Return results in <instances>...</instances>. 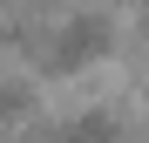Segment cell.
Masks as SVG:
<instances>
[{
  "instance_id": "1",
  "label": "cell",
  "mask_w": 149,
  "mask_h": 143,
  "mask_svg": "<svg viewBox=\"0 0 149 143\" xmlns=\"http://www.w3.org/2000/svg\"><path fill=\"white\" fill-rule=\"evenodd\" d=\"M109 48H115L109 14H68V20H54V34L41 41V68L47 75H81V68H95Z\"/></svg>"
},
{
  "instance_id": "2",
  "label": "cell",
  "mask_w": 149,
  "mask_h": 143,
  "mask_svg": "<svg viewBox=\"0 0 149 143\" xmlns=\"http://www.w3.org/2000/svg\"><path fill=\"white\" fill-rule=\"evenodd\" d=\"M41 143H129V130H122L115 109H81V116H68V123L41 130Z\"/></svg>"
},
{
  "instance_id": "3",
  "label": "cell",
  "mask_w": 149,
  "mask_h": 143,
  "mask_svg": "<svg viewBox=\"0 0 149 143\" xmlns=\"http://www.w3.org/2000/svg\"><path fill=\"white\" fill-rule=\"evenodd\" d=\"M20 116H27V89L0 75V136H7V130H20Z\"/></svg>"
},
{
  "instance_id": "4",
  "label": "cell",
  "mask_w": 149,
  "mask_h": 143,
  "mask_svg": "<svg viewBox=\"0 0 149 143\" xmlns=\"http://www.w3.org/2000/svg\"><path fill=\"white\" fill-rule=\"evenodd\" d=\"M142 34H149V7H142Z\"/></svg>"
}]
</instances>
